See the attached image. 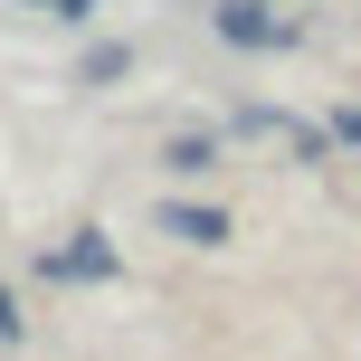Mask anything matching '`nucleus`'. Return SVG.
<instances>
[{
  "mask_svg": "<svg viewBox=\"0 0 361 361\" xmlns=\"http://www.w3.org/2000/svg\"><path fill=\"white\" fill-rule=\"evenodd\" d=\"M219 38H228V48H295V19H276L267 0H219Z\"/></svg>",
  "mask_w": 361,
  "mask_h": 361,
  "instance_id": "nucleus-1",
  "label": "nucleus"
},
{
  "mask_svg": "<svg viewBox=\"0 0 361 361\" xmlns=\"http://www.w3.org/2000/svg\"><path fill=\"white\" fill-rule=\"evenodd\" d=\"M48 276H57V286H105V276H114V247H105V228H76L67 247H48Z\"/></svg>",
  "mask_w": 361,
  "mask_h": 361,
  "instance_id": "nucleus-2",
  "label": "nucleus"
},
{
  "mask_svg": "<svg viewBox=\"0 0 361 361\" xmlns=\"http://www.w3.org/2000/svg\"><path fill=\"white\" fill-rule=\"evenodd\" d=\"M162 238H180V247H219V238H228V219H219V209H190V200H171V209H162Z\"/></svg>",
  "mask_w": 361,
  "mask_h": 361,
  "instance_id": "nucleus-3",
  "label": "nucleus"
},
{
  "mask_svg": "<svg viewBox=\"0 0 361 361\" xmlns=\"http://www.w3.org/2000/svg\"><path fill=\"white\" fill-rule=\"evenodd\" d=\"M162 162H171V171H219V143H209V133H180Z\"/></svg>",
  "mask_w": 361,
  "mask_h": 361,
  "instance_id": "nucleus-4",
  "label": "nucleus"
},
{
  "mask_svg": "<svg viewBox=\"0 0 361 361\" xmlns=\"http://www.w3.org/2000/svg\"><path fill=\"white\" fill-rule=\"evenodd\" d=\"M333 143H361V105H343V114H333Z\"/></svg>",
  "mask_w": 361,
  "mask_h": 361,
  "instance_id": "nucleus-5",
  "label": "nucleus"
},
{
  "mask_svg": "<svg viewBox=\"0 0 361 361\" xmlns=\"http://www.w3.org/2000/svg\"><path fill=\"white\" fill-rule=\"evenodd\" d=\"M10 333H19V305H10V295H0V343H10Z\"/></svg>",
  "mask_w": 361,
  "mask_h": 361,
  "instance_id": "nucleus-6",
  "label": "nucleus"
},
{
  "mask_svg": "<svg viewBox=\"0 0 361 361\" xmlns=\"http://www.w3.org/2000/svg\"><path fill=\"white\" fill-rule=\"evenodd\" d=\"M38 10H67V19H86V0H38Z\"/></svg>",
  "mask_w": 361,
  "mask_h": 361,
  "instance_id": "nucleus-7",
  "label": "nucleus"
}]
</instances>
